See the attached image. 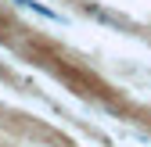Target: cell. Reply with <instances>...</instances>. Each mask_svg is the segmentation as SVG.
Instances as JSON below:
<instances>
[]
</instances>
